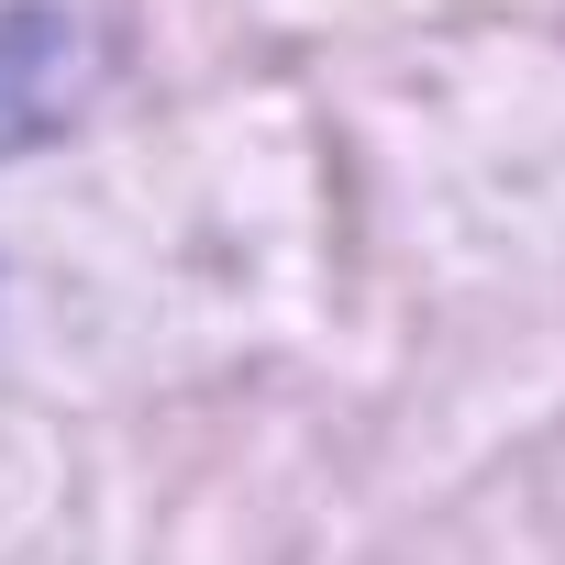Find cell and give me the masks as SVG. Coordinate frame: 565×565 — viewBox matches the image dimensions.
<instances>
[{
    "label": "cell",
    "instance_id": "cell-1",
    "mask_svg": "<svg viewBox=\"0 0 565 565\" xmlns=\"http://www.w3.org/2000/svg\"><path fill=\"white\" fill-rule=\"evenodd\" d=\"M78 56H89V34L56 0H12L0 12V156H34L78 111Z\"/></svg>",
    "mask_w": 565,
    "mask_h": 565
}]
</instances>
